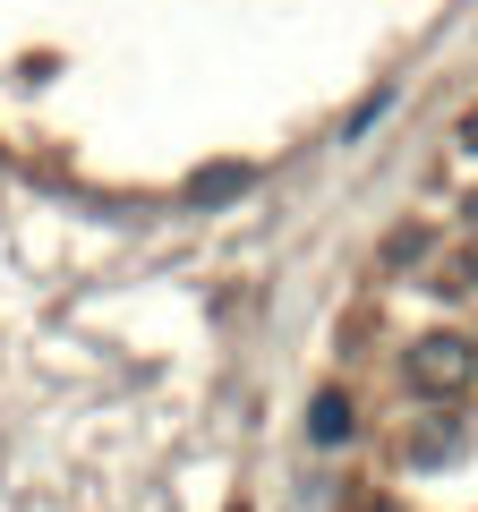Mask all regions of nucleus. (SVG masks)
Masks as SVG:
<instances>
[{"instance_id": "f257e3e1", "label": "nucleus", "mask_w": 478, "mask_h": 512, "mask_svg": "<svg viewBox=\"0 0 478 512\" xmlns=\"http://www.w3.org/2000/svg\"><path fill=\"white\" fill-rule=\"evenodd\" d=\"M470 376H478V350L453 342V333H427V342L402 350V384L419 402H453V393H470Z\"/></svg>"}, {"instance_id": "f03ea898", "label": "nucleus", "mask_w": 478, "mask_h": 512, "mask_svg": "<svg viewBox=\"0 0 478 512\" xmlns=\"http://www.w3.org/2000/svg\"><path fill=\"white\" fill-rule=\"evenodd\" d=\"M453 453H461V419H436V427H419V436H402L410 470H436V461H453Z\"/></svg>"}, {"instance_id": "7ed1b4c3", "label": "nucleus", "mask_w": 478, "mask_h": 512, "mask_svg": "<svg viewBox=\"0 0 478 512\" xmlns=\"http://www.w3.org/2000/svg\"><path fill=\"white\" fill-rule=\"evenodd\" d=\"M350 427H359V419H350V393H316V402H308V436L316 444H350Z\"/></svg>"}, {"instance_id": "20e7f679", "label": "nucleus", "mask_w": 478, "mask_h": 512, "mask_svg": "<svg viewBox=\"0 0 478 512\" xmlns=\"http://www.w3.org/2000/svg\"><path fill=\"white\" fill-rule=\"evenodd\" d=\"M239 188H248V171H205L197 197H239Z\"/></svg>"}, {"instance_id": "39448f33", "label": "nucleus", "mask_w": 478, "mask_h": 512, "mask_svg": "<svg viewBox=\"0 0 478 512\" xmlns=\"http://www.w3.org/2000/svg\"><path fill=\"white\" fill-rule=\"evenodd\" d=\"M385 256H393V265H410V256H427V231H393V248H385Z\"/></svg>"}, {"instance_id": "423d86ee", "label": "nucleus", "mask_w": 478, "mask_h": 512, "mask_svg": "<svg viewBox=\"0 0 478 512\" xmlns=\"http://www.w3.org/2000/svg\"><path fill=\"white\" fill-rule=\"evenodd\" d=\"M461 291H478V239L461 248Z\"/></svg>"}, {"instance_id": "0eeeda50", "label": "nucleus", "mask_w": 478, "mask_h": 512, "mask_svg": "<svg viewBox=\"0 0 478 512\" xmlns=\"http://www.w3.org/2000/svg\"><path fill=\"white\" fill-rule=\"evenodd\" d=\"M461 146H470V154H478V111H470V120H461Z\"/></svg>"}]
</instances>
